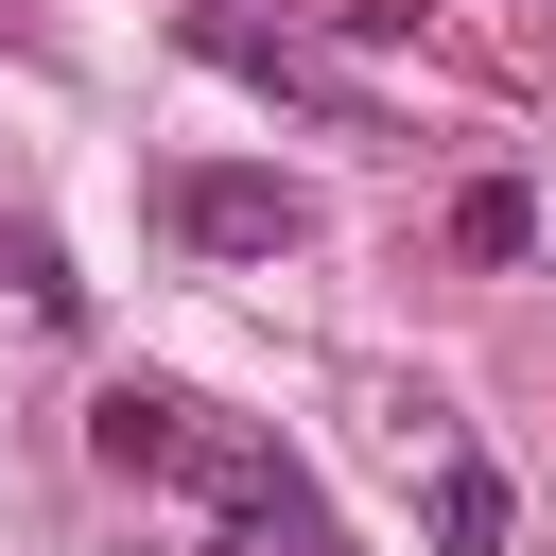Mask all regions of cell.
I'll return each instance as SVG.
<instances>
[{
  "instance_id": "6da1fadb",
  "label": "cell",
  "mask_w": 556,
  "mask_h": 556,
  "mask_svg": "<svg viewBox=\"0 0 556 556\" xmlns=\"http://www.w3.org/2000/svg\"><path fill=\"white\" fill-rule=\"evenodd\" d=\"M156 486H191V521H208L226 556H348L330 504H313V469H295L278 434H243V417H191V452H174Z\"/></svg>"
},
{
  "instance_id": "7a4b0ae2",
  "label": "cell",
  "mask_w": 556,
  "mask_h": 556,
  "mask_svg": "<svg viewBox=\"0 0 556 556\" xmlns=\"http://www.w3.org/2000/svg\"><path fill=\"white\" fill-rule=\"evenodd\" d=\"M191 52L226 70V87H261V104H295V122H330V139H382V104L330 70V52H295V35H261L243 0H191Z\"/></svg>"
},
{
  "instance_id": "3957f363",
  "label": "cell",
  "mask_w": 556,
  "mask_h": 556,
  "mask_svg": "<svg viewBox=\"0 0 556 556\" xmlns=\"http://www.w3.org/2000/svg\"><path fill=\"white\" fill-rule=\"evenodd\" d=\"M156 208H174V243H208V261H295V243H313V191H295V174H243V156H191Z\"/></svg>"
},
{
  "instance_id": "277c9868",
  "label": "cell",
  "mask_w": 556,
  "mask_h": 556,
  "mask_svg": "<svg viewBox=\"0 0 556 556\" xmlns=\"http://www.w3.org/2000/svg\"><path fill=\"white\" fill-rule=\"evenodd\" d=\"M191 417H208V400H174V382H104V400H87V452H104V469H139V486H156V469H174V452H191Z\"/></svg>"
},
{
  "instance_id": "5b68a950",
  "label": "cell",
  "mask_w": 556,
  "mask_h": 556,
  "mask_svg": "<svg viewBox=\"0 0 556 556\" xmlns=\"http://www.w3.org/2000/svg\"><path fill=\"white\" fill-rule=\"evenodd\" d=\"M504 521H521L504 469H486V452H434V556H504Z\"/></svg>"
},
{
  "instance_id": "8992f818",
  "label": "cell",
  "mask_w": 556,
  "mask_h": 556,
  "mask_svg": "<svg viewBox=\"0 0 556 556\" xmlns=\"http://www.w3.org/2000/svg\"><path fill=\"white\" fill-rule=\"evenodd\" d=\"M0 278H17V313H87V278L52 261V226H0Z\"/></svg>"
},
{
  "instance_id": "52a82bcc",
  "label": "cell",
  "mask_w": 556,
  "mask_h": 556,
  "mask_svg": "<svg viewBox=\"0 0 556 556\" xmlns=\"http://www.w3.org/2000/svg\"><path fill=\"white\" fill-rule=\"evenodd\" d=\"M452 243H469V261H521V243H539V208H521V191H504V174H486V191H469V208H452Z\"/></svg>"
}]
</instances>
